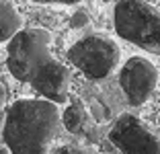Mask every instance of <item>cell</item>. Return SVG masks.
Returning a JSON list of instances; mask_svg holds the SVG:
<instances>
[{"label": "cell", "mask_w": 160, "mask_h": 154, "mask_svg": "<svg viewBox=\"0 0 160 154\" xmlns=\"http://www.w3.org/2000/svg\"><path fill=\"white\" fill-rule=\"evenodd\" d=\"M53 154H94V152H90V150H86V148H80V146H60V148H56V152Z\"/></svg>", "instance_id": "8fae6325"}, {"label": "cell", "mask_w": 160, "mask_h": 154, "mask_svg": "<svg viewBox=\"0 0 160 154\" xmlns=\"http://www.w3.org/2000/svg\"><path fill=\"white\" fill-rule=\"evenodd\" d=\"M31 86H35L49 101L64 103L68 97V90H70V70L56 58H52L33 78Z\"/></svg>", "instance_id": "52a82bcc"}, {"label": "cell", "mask_w": 160, "mask_h": 154, "mask_svg": "<svg viewBox=\"0 0 160 154\" xmlns=\"http://www.w3.org/2000/svg\"><path fill=\"white\" fill-rule=\"evenodd\" d=\"M113 25L121 39L160 56V10L148 0H117Z\"/></svg>", "instance_id": "7a4b0ae2"}, {"label": "cell", "mask_w": 160, "mask_h": 154, "mask_svg": "<svg viewBox=\"0 0 160 154\" xmlns=\"http://www.w3.org/2000/svg\"><path fill=\"white\" fill-rule=\"evenodd\" d=\"M0 154H12V152H10V148L6 146V148H0Z\"/></svg>", "instance_id": "5bb4252c"}, {"label": "cell", "mask_w": 160, "mask_h": 154, "mask_svg": "<svg viewBox=\"0 0 160 154\" xmlns=\"http://www.w3.org/2000/svg\"><path fill=\"white\" fill-rule=\"evenodd\" d=\"M68 60L92 80L113 74L121 60V47L105 35H86L68 49Z\"/></svg>", "instance_id": "277c9868"}, {"label": "cell", "mask_w": 160, "mask_h": 154, "mask_svg": "<svg viewBox=\"0 0 160 154\" xmlns=\"http://www.w3.org/2000/svg\"><path fill=\"white\" fill-rule=\"evenodd\" d=\"M109 140L121 154H160V136L138 115L123 113L109 130Z\"/></svg>", "instance_id": "5b68a950"}, {"label": "cell", "mask_w": 160, "mask_h": 154, "mask_svg": "<svg viewBox=\"0 0 160 154\" xmlns=\"http://www.w3.org/2000/svg\"><path fill=\"white\" fill-rule=\"evenodd\" d=\"M64 126L49 99H19L6 111L2 138L12 154H47Z\"/></svg>", "instance_id": "6da1fadb"}, {"label": "cell", "mask_w": 160, "mask_h": 154, "mask_svg": "<svg viewBox=\"0 0 160 154\" xmlns=\"http://www.w3.org/2000/svg\"><path fill=\"white\" fill-rule=\"evenodd\" d=\"M21 29H23V19L17 6L10 0H0V43L10 41Z\"/></svg>", "instance_id": "9c48e42d"}, {"label": "cell", "mask_w": 160, "mask_h": 154, "mask_svg": "<svg viewBox=\"0 0 160 154\" xmlns=\"http://www.w3.org/2000/svg\"><path fill=\"white\" fill-rule=\"evenodd\" d=\"M62 121L70 134L76 136H90L92 131V119H90L86 107L80 101H72L66 107V111L62 113Z\"/></svg>", "instance_id": "ba28073f"}, {"label": "cell", "mask_w": 160, "mask_h": 154, "mask_svg": "<svg viewBox=\"0 0 160 154\" xmlns=\"http://www.w3.org/2000/svg\"><path fill=\"white\" fill-rule=\"evenodd\" d=\"M158 123H160V117H158Z\"/></svg>", "instance_id": "9a60e30c"}, {"label": "cell", "mask_w": 160, "mask_h": 154, "mask_svg": "<svg viewBox=\"0 0 160 154\" xmlns=\"http://www.w3.org/2000/svg\"><path fill=\"white\" fill-rule=\"evenodd\" d=\"M88 23H90V17H88L86 10H76V13L72 14V19H70L72 29H82V27H86Z\"/></svg>", "instance_id": "30bf717a"}, {"label": "cell", "mask_w": 160, "mask_h": 154, "mask_svg": "<svg viewBox=\"0 0 160 154\" xmlns=\"http://www.w3.org/2000/svg\"><path fill=\"white\" fill-rule=\"evenodd\" d=\"M158 84V70L148 58L132 56L121 66L119 86L132 107H140L150 99Z\"/></svg>", "instance_id": "8992f818"}, {"label": "cell", "mask_w": 160, "mask_h": 154, "mask_svg": "<svg viewBox=\"0 0 160 154\" xmlns=\"http://www.w3.org/2000/svg\"><path fill=\"white\" fill-rule=\"evenodd\" d=\"M4 105H6V89L0 82V119H2V113H4Z\"/></svg>", "instance_id": "7c38bea8"}, {"label": "cell", "mask_w": 160, "mask_h": 154, "mask_svg": "<svg viewBox=\"0 0 160 154\" xmlns=\"http://www.w3.org/2000/svg\"><path fill=\"white\" fill-rule=\"evenodd\" d=\"M49 33L45 29H21L8 41L6 66L8 72L21 82L31 84L43 66L52 60L49 54Z\"/></svg>", "instance_id": "3957f363"}, {"label": "cell", "mask_w": 160, "mask_h": 154, "mask_svg": "<svg viewBox=\"0 0 160 154\" xmlns=\"http://www.w3.org/2000/svg\"><path fill=\"white\" fill-rule=\"evenodd\" d=\"M33 2H56V4H76L80 0H33Z\"/></svg>", "instance_id": "4fadbf2b"}]
</instances>
